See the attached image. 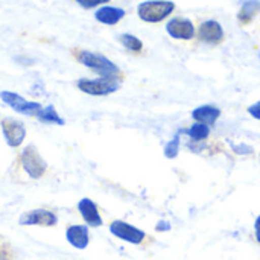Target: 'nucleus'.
<instances>
[{
    "mask_svg": "<svg viewBox=\"0 0 260 260\" xmlns=\"http://www.w3.org/2000/svg\"><path fill=\"white\" fill-rule=\"evenodd\" d=\"M96 20L104 23V24H116L125 17V11L122 8H114V6H102L96 11L94 14Z\"/></svg>",
    "mask_w": 260,
    "mask_h": 260,
    "instance_id": "ddd939ff",
    "label": "nucleus"
},
{
    "mask_svg": "<svg viewBox=\"0 0 260 260\" xmlns=\"http://www.w3.org/2000/svg\"><path fill=\"white\" fill-rule=\"evenodd\" d=\"M238 154H251L253 152V149L250 148V146H247V145H239V146H235L233 148Z\"/></svg>",
    "mask_w": 260,
    "mask_h": 260,
    "instance_id": "4be33fe9",
    "label": "nucleus"
},
{
    "mask_svg": "<svg viewBox=\"0 0 260 260\" xmlns=\"http://www.w3.org/2000/svg\"><path fill=\"white\" fill-rule=\"evenodd\" d=\"M198 37H200L201 41H204L207 44H218L224 38V30H222V26L218 21L207 20L200 26Z\"/></svg>",
    "mask_w": 260,
    "mask_h": 260,
    "instance_id": "9d476101",
    "label": "nucleus"
},
{
    "mask_svg": "<svg viewBox=\"0 0 260 260\" xmlns=\"http://www.w3.org/2000/svg\"><path fill=\"white\" fill-rule=\"evenodd\" d=\"M256 238H257V241L260 242V216L256 219Z\"/></svg>",
    "mask_w": 260,
    "mask_h": 260,
    "instance_id": "5701e85b",
    "label": "nucleus"
},
{
    "mask_svg": "<svg viewBox=\"0 0 260 260\" xmlns=\"http://www.w3.org/2000/svg\"><path fill=\"white\" fill-rule=\"evenodd\" d=\"M110 232L117 236L119 239H123L131 244H140L145 239V233L123 221H114L110 225Z\"/></svg>",
    "mask_w": 260,
    "mask_h": 260,
    "instance_id": "0eeeda50",
    "label": "nucleus"
},
{
    "mask_svg": "<svg viewBox=\"0 0 260 260\" xmlns=\"http://www.w3.org/2000/svg\"><path fill=\"white\" fill-rule=\"evenodd\" d=\"M166 30L172 38H177V40H190L195 35V27L192 21L187 18H181V17L172 18L166 24Z\"/></svg>",
    "mask_w": 260,
    "mask_h": 260,
    "instance_id": "1a4fd4ad",
    "label": "nucleus"
},
{
    "mask_svg": "<svg viewBox=\"0 0 260 260\" xmlns=\"http://www.w3.org/2000/svg\"><path fill=\"white\" fill-rule=\"evenodd\" d=\"M221 116V110L216 108V107H212V105H203V107H198L197 110H193L192 113V117L200 122V123H206V125H210V123H215Z\"/></svg>",
    "mask_w": 260,
    "mask_h": 260,
    "instance_id": "4468645a",
    "label": "nucleus"
},
{
    "mask_svg": "<svg viewBox=\"0 0 260 260\" xmlns=\"http://www.w3.org/2000/svg\"><path fill=\"white\" fill-rule=\"evenodd\" d=\"M76 56H78L81 64H84L85 67L98 72L104 78H117V75L120 73L119 67L113 61H110L107 56H104L101 53H94V52H88V50H81V52H78Z\"/></svg>",
    "mask_w": 260,
    "mask_h": 260,
    "instance_id": "f257e3e1",
    "label": "nucleus"
},
{
    "mask_svg": "<svg viewBox=\"0 0 260 260\" xmlns=\"http://www.w3.org/2000/svg\"><path fill=\"white\" fill-rule=\"evenodd\" d=\"M178 149H180V136H175L165 148V155L168 158H175L178 155Z\"/></svg>",
    "mask_w": 260,
    "mask_h": 260,
    "instance_id": "6ab92c4d",
    "label": "nucleus"
},
{
    "mask_svg": "<svg viewBox=\"0 0 260 260\" xmlns=\"http://www.w3.org/2000/svg\"><path fill=\"white\" fill-rule=\"evenodd\" d=\"M78 209L82 215V218L85 219V222L90 225V227H101L102 225V218L98 212V207L96 204L88 200V198H84L79 201L78 204Z\"/></svg>",
    "mask_w": 260,
    "mask_h": 260,
    "instance_id": "9b49d317",
    "label": "nucleus"
},
{
    "mask_svg": "<svg viewBox=\"0 0 260 260\" xmlns=\"http://www.w3.org/2000/svg\"><path fill=\"white\" fill-rule=\"evenodd\" d=\"M248 113H250L254 119L260 120V101L259 102H256V104H253L251 107H248Z\"/></svg>",
    "mask_w": 260,
    "mask_h": 260,
    "instance_id": "412c9836",
    "label": "nucleus"
},
{
    "mask_svg": "<svg viewBox=\"0 0 260 260\" xmlns=\"http://www.w3.org/2000/svg\"><path fill=\"white\" fill-rule=\"evenodd\" d=\"M0 99L9 105L14 111L20 113V114H24V116H37L43 107L41 104L38 102H30V101H26L24 98H21L20 94L14 93V91H2L0 93Z\"/></svg>",
    "mask_w": 260,
    "mask_h": 260,
    "instance_id": "39448f33",
    "label": "nucleus"
},
{
    "mask_svg": "<svg viewBox=\"0 0 260 260\" xmlns=\"http://www.w3.org/2000/svg\"><path fill=\"white\" fill-rule=\"evenodd\" d=\"M0 125H2V131H3L6 143L11 148H18L23 143L24 137H26L24 123L14 119V117H5Z\"/></svg>",
    "mask_w": 260,
    "mask_h": 260,
    "instance_id": "423d86ee",
    "label": "nucleus"
},
{
    "mask_svg": "<svg viewBox=\"0 0 260 260\" xmlns=\"http://www.w3.org/2000/svg\"><path fill=\"white\" fill-rule=\"evenodd\" d=\"M67 241L79 250H84L88 245V229L85 225H72L67 229Z\"/></svg>",
    "mask_w": 260,
    "mask_h": 260,
    "instance_id": "f8f14e48",
    "label": "nucleus"
},
{
    "mask_svg": "<svg viewBox=\"0 0 260 260\" xmlns=\"http://www.w3.org/2000/svg\"><path fill=\"white\" fill-rule=\"evenodd\" d=\"M119 40H120V43H122L128 50H131V52H140L142 47H143L142 41H140L137 37L131 35V34H122Z\"/></svg>",
    "mask_w": 260,
    "mask_h": 260,
    "instance_id": "a211bd4d",
    "label": "nucleus"
},
{
    "mask_svg": "<svg viewBox=\"0 0 260 260\" xmlns=\"http://www.w3.org/2000/svg\"><path fill=\"white\" fill-rule=\"evenodd\" d=\"M56 215L44 210V209H37L26 212L24 215L20 216V224L21 225H44V227H52L56 224Z\"/></svg>",
    "mask_w": 260,
    "mask_h": 260,
    "instance_id": "6e6552de",
    "label": "nucleus"
},
{
    "mask_svg": "<svg viewBox=\"0 0 260 260\" xmlns=\"http://www.w3.org/2000/svg\"><path fill=\"white\" fill-rule=\"evenodd\" d=\"M20 160H21V166H23L24 172L34 180L41 178L44 175V172L47 171V163L44 161V158L40 155L38 149L34 145H27L23 149Z\"/></svg>",
    "mask_w": 260,
    "mask_h": 260,
    "instance_id": "20e7f679",
    "label": "nucleus"
},
{
    "mask_svg": "<svg viewBox=\"0 0 260 260\" xmlns=\"http://www.w3.org/2000/svg\"><path fill=\"white\" fill-rule=\"evenodd\" d=\"M107 2H110V0H76V3H78V5H81V6H82V8H85V9L96 8V6L104 5V3H107Z\"/></svg>",
    "mask_w": 260,
    "mask_h": 260,
    "instance_id": "aec40b11",
    "label": "nucleus"
},
{
    "mask_svg": "<svg viewBox=\"0 0 260 260\" xmlns=\"http://www.w3.org/2000/svg\"><path fill=\"white\" fill-rule=\"evenodd\" d=\"M260 11V2L259 0H248L242 5L239 14H238V18L242 24H247L250 23Z\"/></svg>",
    "mask_w": 260,
    "mask_h": 260,
    "instance_id": "2eb2a0df",
    "label": "nucleus"
},
{
    "mask_svg": "<svg viewBox=\"0 0 260 260\" xmlns=\"http://www.w3.org/2000/svg\"><path fill=\"white\" fill-rule=\"evenodd\" d=\"M209 134H210L209 125L200 123V122L193 123V125L190 126V129H189V136H190V139H193V140H204V139L209 137Z\"/></svg>",
    "mask_w": 260,
    "mask_h": 260,
    "instance_id": "f3484780",
    "label": "nucleus"
},
{
    "mask_svg": "<svg viewBox=\"0 0 260 260\" xmlns=\"http://www.w3.org/2000/svg\"><path fill=\"white\" fill-rule=\"evenodd\" d=\"M78 88L87 94H91V96H107V94H111L114 91L119 90L120 84L117 81V78H98V79H79L76 82Z\"/></svg>",
    "mask_w": 260,
    "mask_h": 260,
    "instance_id": "7ed1b4c3",
    "label": "nucleus"
},
{
    "mask_svg": "<svg viewBox=\"0 0 260 260\" xmlns=\"http://www.w3.org/2000/svg\"><path fill=\"white\" fill-rule=\"evenodd\" d=\"M38 120H41L43 123H55V125H64V119L59 117V114L56 113L53 105H47L44 107L38 114H37Z\"/></svg>",
    "mask_w": 260,
    "mask_h": 260,
    "instance_id": "dca6fc26",
    "label": "nucleus"
},
{
    "mask_svg": "<svg viewBox=\"0 0 260 260\" xmlns=\"http://www.w3.org/2000/svg\"><path fill=\"white\" fill-rule=\"evenodd\" d=\"M174 9H175L174 2H169V0H148V2H143V3L139 5L137 14L143 21L158 23L163 18H166L168 15H171Z\"/></svg>",
    "mask_w": 260,
    "mask_h": 260,
    "instance_id": "f03ea898",
    "label": "nucleus"
}]
</instances>
